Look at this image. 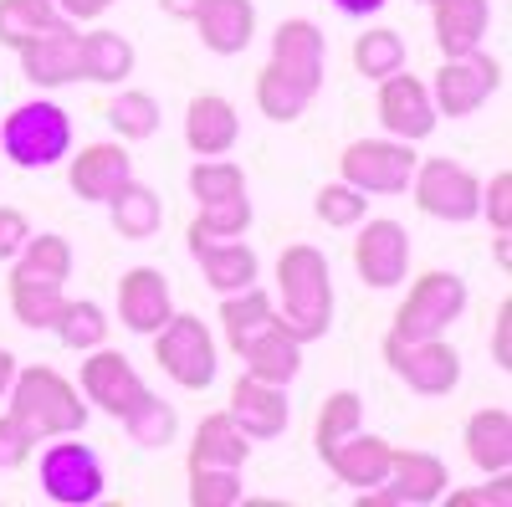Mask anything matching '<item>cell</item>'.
I'll return each instance as SVG.
<instances>
[{
  "label": "cell",
  "mask_w": 512,
  "mask_h": 507,
  "mask_svg": "<svg viewBox=\"0 0 512 507\" xmlns=\"http://www.w3.org/2000/svg\"><path fill=\"white\" fill-rule=\"evenodd\" d=\"M425 6H431V0H425Z\"/></svg>",
  "instance_id": "obj_52"
},
{
  "label": "cell",
  "mask_w": 512,
  "mask_h": 507,
  "mask_svg": "<svg viewBox=\"0 0 512 507\" xmlns=\"http://www.w3.org/2000/svg\"><path fill=\"white\" fill-rule=\"evenodd\" d=\"M26 236H31V231H26V216H21V210L0 205V257H16Z\"/></svg>",
  "instance_id": "obj_45"
},
{
  "label": "cell",
  "mask_w": 512,
  "mask_h": 507,
  "mask_svg": "<svg viewBox=\"0 0 512 507\" xmlns=\"http://www.w3.org/2000/svg\"><path fill=\"white\" fill-rule=\"evenodd\" d=\"M251 226V205H246V195H236V200H216V205H200V221H195V231H205V236H241Z\"/></svg>",
  "instance_id": "obj_42"
},
{
  "label": "cell",
  "mask_w": 512,
  "mask_h": 507,
  "mask_svg": "<svg viewBox=\"0 0 512 507\" xmlns=\"http://www.w3.org/2000/svg\"><path fill=\"white\" fill-rule=\"evenodd\" d=\"M190 246H195V257H200V272L205 282L216 287V292H241L256 282V257L246 246L226 241V236H205V231H190Z\"/></svg>",
  "instance_id": "obj_22"
},
{
  "label": "cell",
  "mask_w": 512,
  "mask_h": 507,
  "mask_svg": "<svg viewBox=\"0 0 512 507\" xmlns=\"http://www.w3.org/2000/svg\"><path fill=\"white\" fill-rule=\"evenodd\" d=\"M62 6V16H103L113 0H57Z\"/></svg>",
  "instance_id": "obj_47"
},
{
  "label": "cell",
  "mask_w": 512,
  "mask_h": 507,
  "mask_svg": "<svg viewBox=\"0 0 512 507\" xmlns=\"http://www.w3.org/2000/svg\"><path fill=\"white\" fill-rule=\"evenodd\" d=\"M52 26H62L52 0H0V41H11V47H26Z\"/></svg>",
  "instance_id": "obj_31"
},
{
  "label": "cell",
  "mask_w": 512,
  "mask_h": 507,
  "mask_svg": "<svg viewBox=\"0 0 512 507\" xmlns=\"http://www.w3.org/2000/svg\"><path fill=\"white\" fill-rule=\"evenodd\" d=\"M436 6V41L446 57L472 52L487 31V0H431Z\"/></svg>",
  "instance_id": "obj_26"
},
{
  "label": "cell",
  "mask_w": 512,
  "mask_h": 507,
  "mask_svg": "<svg viewBox=\"0 0 512 507\" xmlns=\"http://www.w3.org/2000/svg\"><path fill=\"white\" fill-rule=\"evenodd\" d=\"M11 379H16V359H11L6 349H0V395L11 390Z\"/></svg>",
  "instance_id": "obj_49"
},
{
  "label": "cell",
  "mask_w": 512,
  "mask_h": 507,
  "mask_svg": "<svg viewBox=\"0 0 512 507\" xmlns=\"http://www.w3.org/2000/svg\"><path fill=\"white\" fill-rule=\"evenodd\" d=\"M241 497V477L236 467H205V472H190V502L195 507H231Z\"/></svg>",
  "instance_id": "obj_41"
},
{
  "label": "cell",
  "mask_w": 512,
  "mask_h": 507,
  "mask_svg": "<svg viewBox=\"0 0 512 507\" xmlns=\"http://www.w3.org/2000/svg\"><path fill=\"white\" fill-rule=\"evenodd\" d=\"M128 72H134V47H128L123 36H113V31L82 36V77H93V82H123Z\"/></svg>",
  "instance_id": "obj_29"
},
{
  "label": "cell",
  "mask_w": 512,
  "mask_h": 507,
  "mask_svg": "<svg viewBox=\"0 0 512 507\" xmlns=\"http://www.w3.org/2000/svg\"><path fill=\"white\" fill-rule=\"evenodd\" d=\"M364 426V410H359V395H333L323 410H318V451L328 456L344 436H354Z\"/></svg>",
  "instance_id": "obj_38"
},
{
  "label": "cell",
  "mask_w": 512,
  "mask_h": 507,
  "mask_svg": "<svg viewBox=\"0 0 512 507\" xmlns=\"http://www.w3.org/2000/svg\"><path fill=\"white\" fill-rule=\"evenodd\" d=\"M200 36H205V47L210 52H221V57H236L251 31H256V11H251V0H200Z\"/></svg>",
  "instance_id": "obj_23"
},
{
  "label": "cell",
  "mask_w": 512,
  "mask_h": 507,
  "mask_svg": "<svg viewBox=\"0 0 512 507\" xmlns=\"http://www.w3.org/2000/svg\"><path fill=\"white\" fill-rule=\"evenodd\" d=\"M123 426H128V436H134L139 446H169L175 441V410L144 390V400L123 415Z\"/></svg>",
  "instance_id": "obj_37"
},
{
  "label": "cell",
  "mask_w": 512,
  "mask_h": 507,
  "mask_svg": "<svg viewBox=\"0 0 512 507\" xmlns=\"http://www.w3.org/2000/svg\"><path fill=\"white\" fill-rule=\"evenodd\" d=\"M354 67L364 72V77H390V72H400L405 67V41L395 36V31H364L359 41H354Z\"/></svg>",
  "instance_id": "obj_34"
},
{
  "label": "cell",
  "mask_w": 512,
  "mask_h": 507,
  "mask_svg": "<svg viewBox=\"0 0 512 507\" xmlns=\"http://www.w3.org/2000/svg\"><path fill=\"white\" fill-rule=\"evenodd\" d=\"M31 451V431L16 426V420H0V467H21Z\"/></svg>",
  "instance_id": "obj_44"
},
{
  "label": "cell",
  "mask_w": 512,
  "mask_h": 507,
  "mask_svg": "<svg viewBox=\"0 0 512 507\" xmlns=\"http://www.w3.org/2000/svg\"><path fill=\"white\" fill-rule=\"evenodd\" d=\"M226 333H231V344L241 349L246 338L262 328V323H272L277 313H272V298L267 292H256V287H241V292H226Z\"/></svg>",
  "instance_id": "obj_36"
},
{
  "label": "cell",
  "mask_w": 512,
  "mask_h": 507,
  "mask_svg": "<svg viewBox=\"0 0 512 507\" xmlns=\"http://www.w3.org/2000/svg\"><path fill=\"white\" fill-rule=\"evenodd\" d=\"M6 154L16 159V164H26V169H47V164H57L62 154H67V144H72V123H67V113L57 108V103H26V108H16L11 118H6Z\"/></svg>",
  "instance_id": "obj_3"
},
{
  "label": "cell",
  "mask_w": 512,
  "mask_h": 507,
  "mask_svg": "<svg viewBox=\"0 0 512 507\" xmlns=\"http://www.w3.org/2000/svg\"><path fill=\"white\" fill-rule=\"evenodd\" d=\"M246 431L236 426L231 415H205L200 431H195V446H190V472H205V467H241L246 461Z\"/></svg>",
  "instance_id": "obj_25"
},
{
  "label": "cell",
  "mask_w": 512,
  "mask_h": 507,
  "mask_svg": "<svg viewBox=\"0 0 512 507\" xmlns=\"http://www.w3.org/2000/svg\"><path fill=\"white\" fill-rule=\"evenodd\" d=\"M277 282H282V328L308 344V338L328 333L333 318V287H328V262L313 246H287L277 262Z\"/></svg>",
  "instance_id": "obj_2"
},
{
  "label": "cell",
  "mask_w": 512,
  "mask_h": 507,
  "mask_svg": "<svg viewBox=\"0 0 512 507\" xmlns=\"http://www.w3.org/2000/svg\"><path fill=\"white\" fill-rule=\"evenodd\" d=\"M108 205H113V226H118V236L144 241V236L159 231V195H154L149 185H134V180H128Z\"/></svg>",
  "instance_id": "obj_30"
},
{
  "label": "cell",
  "mask_w": 512,
  "mask_h": 507,
  "mask_svg": "<svg viewBox=\"0 0 512 507\" xmlns=\"http://www.w3.org/2000/svg\"><path fill=\"white\" fill-rule=\"evenodd\" d=\"M318 216H323L328 226H354V221H364V190H354V185H323V190H318Z\"/></svg>",
  "instance_id": "obj_43"
},
{
  "label": "cell",
  "mask_w": 512,
  "mask_h": 507,
  "mask_svg": "<svg viewBox=\"0 0 512 507\" xmlns=\"http://www.w3.org/2000/svg\"><path fill=\"white\" fill-rule=\"evenodd\" d=\"M6 395H11V420L31 431V441L36 436H72L88 426V405H82V395L57 369H41V364L16 369Z\"/></svg>",
  "instance_id": "obj_1"
},
{
  "label": "cell",
  "mask_w": 512,
  "mask_h": 507,
  "mask_svg": "<svg viewBox=\"0 0 512 507\" xmlns=\"http://www.w3.org/2000/svg\"><path fill=\"white\" fill-rule=\"evenodd\" d=\"M164 11H169V16H195L200 0H164Z\"/></svg>",
  "instance_id": "obj_50"
},
{
  "label": "cell",
  "mask_w": 512,
  "mask_h": 507,
  "mask_svg": "<svg viewBox=\"0 0 512 507\" xmlns=\"http://www.w3.org/2000/svg\"><path fill=\"white\" fill-rule=\"evenodd\" d=\"M384 359H390V369L420 395H446L456 385V374H461L456 354L441 344V333L436 338H400V333H390L384 338Z\"/></svg>",
  "instance_id": "obj_6"
},
{
  "label": "cell",
  "mask_w": 512,
  "mask_h": 507,
  "mask_svg": "<svg viewBox=\"0 0 512 507\" xmlns=\"http://www.w3.org/2000/svg\"><path fill=\"white\" fill-rule=\"evenodd\" d=\"M390 456H395L390 441L354 431V436H344V441L328 451V467L338 472V482H349V487H364V492H369V487H379L384 477H390Z\"/></svg>",
  "instance_id": "obj_21"
},
{
  "label": "cell",
  "mask_w": 512,
  "mask_h": 507,
  "mask_svg": "<svg viewBox=\"0 0 512 507\" xmlns=\"http://www.w3.org/2000/svg\"><path fill=\"white\" fill-rule=\"evenodd\" d=\"M67 180H72V195L77 200H113L128 180H134V169H128V154L118 144H93V149H82L67 169Z\"/></svg>",
  "instance_id": "obj_17"
},
{
  "label": "cell",
  "mask_w": 512,
  "mask_h": 507,
  "mask_svg": "<svg viewBox=\"0 0 512 507\" xmlns=\"http://www.w3.org/2000/svg\"><path fill=\"white\" fill-rule=\"evenodd\" d=\"M185 139L200 159H216L236 144V108L221 98V93H200L190 103V118H185Z\"/></svg>",
  "instance_id": "obj_24"
},
{
  "label": "cell",
  "mask_w": 512,
  "mask_h": 507,
  "mask_svg": "<svg viewBox=\"0 0 512 507\" xmlns=\"http://www.w3.org/2000/svg\"><path fill=\"white\" fill-rule=\"evenodd\" d=\"M57 338L67 349H98L103 344V333H108V318L98 313V303H62V313H57Z\"/></svg>",
  "instance_id": "obj_35"
},
{
  "label": "cell",
  "mask_w": 512,
  "mask_h": 507,
  "mask_svg": "<svg viewBox=\"0 0 512 507\" xmlns=\"http://www.w3.org/2000/svg\"><path fill=\"white\" fill-rule=\"evenodd\" d=\"M354 267L369 287H395L410 272V241L400 221H369L354 241Z\"/></svg>",
  "instance_id": "obj_11"
},
{
  "label": "cell",
  "mask_w": 512,
  "mask_h": 507,
  "mask_svg": "<svg viewBox=\"0 0 512 507\" xmlns=\"http://www.w3.org/2000/svg\"><path fill=\"white\" fill-rule=\"evenodd\" d=\"M379 118H384V129H390L395 139H425L436 129V103H431V93H425L415 77L390 72L384 88H379Z\"/></svg>",
  "instance_id": "obj_13"
},
{
  "label": "cell",
  "mask_w": 512,
  "mask_h": 507,
  "mask_svg": "<svg viewBox=\"0 0 512 507\" xmlns=\"http://www.w3.org/2000/svg\"><path fill=\"white\" fill-rule=\"evenodd\" d=\"M21 67H26V77L36 82V88H62V82L82 77V36L67 31V21L41 31L36 41L21 47Z\"/></svg>",
  "instance_id": "obj_12"
},
{
  "label": "cell",
  "mask_w": 512,
  "mask_h": 507,
  "mask_svg": "<svg viewBox=\"0 0 512 507\" xmlns=\"http://www.w3.org/2000/svg\"><path fill=\"white\" fill-rule=\"evenodd\" d=\"M154 333H159L154 354H159L164 374L175 379V385L205 390L210 379H216V344H210V328L200 318H175L169 313L164 328H154Z\"/></svg>",
  "instance_id": "obj_4"
},
{
  "label": "cell",
  "mask_w": 512,
  "mask_h": 507,
  "mask_svg": "<svg viewBox=\"0 0 512 507\" xmlns=\"http://www.w3.org/2000/svg\"><path fill=\"white\" fill-rule=\"evenodd\" d=\"M410 180H415V200H420L425 216H441V221H472L477 216L482 190H477V180L466 175L461 164L425 159V164H415Z\"/></svg>",
  "instance_id": "obj_7"
},
{
  "label": "cell",
  "mask_w": 512,
  "mask_h": 507,
  "mask_svg": "<svg viewBox=\"0 0 512 507\" xmlns=\"http://www.w3.org/2000/svg\"><path fill=\"white\" fill-rule=\"evenodd\" d=\"M231 420L246 431V441H272L287 431V395L272 379H241L231 390Z\"/></svg>",
  "instance_id": "obj_14"
},
{
  "label": "cell",
  "mask_w": 512,
  "mask_h": 507,
  "mask_svg": "<svg viewBox=\"0 0 512 507\" xmlns=\"http://www.w3.org/2000/svg\"><path fill=\"white\" fill-rule=\"evenodd\" d=\"M492 88H497V67H492V57H482L477 47L472 52H461V57H451L441 72H436V108L441 113H451V118H466V113H477L487 98H492Z\"/></svg>",
  "instance_id": "obj_9"
},
{
  "label": "cell",
  "mask_w": 512,
  "mask_h": 507,
  "mask_svg": "<svg viewBox=\"0 0 512 507\" xmlns=\"http://www.w3.org/2000/svg\"><path fill=\"white\" fill-rule=\"evenodd\" d=\"M190 190H195V200H200V205H216V200H236V195H246L241 169H236V164H205V159L195 164Z\"/></svg>",
  "instance_id": "obj_40"
},
{
  "label": "cell",
  "mask_w": 512,
  "mask_h": 507,
  "mask_svg": "<svg viewBox=\"0 0 512 507\" xmlns=\"http://www.w3.org/2000/svg\"><path fill=\"white\" fill-rule=\"evenodd\" d=\"M16 277H31V282H67L72 272V246L62 236H26L21 251H16Z\"/></svg>",
  "instance_id": "obj_28"
},
{
  "label": "cell",
  "mask_w": 512,
  "mask_h": 507,
  "mask_svg": "<svg viewBox=\"0 0 512 507\" xmlns=\"http://www.w3.org/2000/svg\"><path fill=\"white\" fill-rule=\"evenodd\" d=\"M308 88H297L292 77H282L277 67H267L262 77H256V103H262V113L267 118H277V123H292V118H303V108H308Z\"/></svg>",
  "instance_id": "obj_33"
},
{
  "label": "cell",
  "mask_w": 512,
  "mask_h": 507,
  "mask_svg": "<svg viewBox=\"0 0 512 507\" xmlns=\"http://www.w3.org/2000/svg\"><path fill=\"white\" fill-rule=\"evenodd\" d=\"M338 11H349V16H369V11H379L384 0H333Z\"/></svg>",
  "instance_id": "obj_48"
},
{
  "label": "cell",
  "mask_w": 512,
  "mask_h": 507,
  "mask_svg": "<svg viewBox=\"0 0 512 507\" xmlns=\"http://www.w3.org/2000/svg\"><path fill=\"white\" fill-rule=\"evenodd\" d=\"M384 492L369 487V497H395V502H436L446 492V467L431 451H395L390 456V477L379 482Z\"/></svg>",
  "instance_id": "obj_18"
},
{
  "label": "cell",
  "mask_w": 512,
  "mask_h": 507,
  "mask_svg": "<svg viewBox=\"0 0 512 507\" xmlns=\"http://www.w3.org/2000/svg\"><path fill=\"white\" fill-rule=\"evenodd\" d=\"M487 216H492L497 231H507V221H512V175H497V180H492V190H487Z\"/></svg>",
  "instance_id": "obj_46"
},
{
  "label": "cell",
  "mask_w": 512,
  "mask_h": 507,
  "mask_svg": "<svg viewBox=\"0 0 512 507\" xmlns=\"http://www.w3.org/2000/svg\"><path fill=\"white\" fill-rule=\"evenodd\" d=\"M41 487L57 502H93L103 497V467L82 441H57L41 456Z\"/></svg>",
  "instance_id": "obj_10"
},
{
  "label": "cell",
  "mask_w": 512,
  "mask_h": 507,
  "mask_svg": "<svg viewBox=\"0 0 512 507\" xmlns=\"http://www.w3.org/2000/svg\"><path fill=\"white\" fill-rule=\"evenodd\" d=\"M410 175H415V154L405 144L364 139V144L344 149V185H354V190L400 195V190H410Z\"/></svg>",
  "instance_id": "obj_8"
},
{
  "label": "cell",
  "mask_w": 512,
  "mask_h": 507,
  "mask_svg": "<svg viewBox=\"0 0 512 507\" xmlns=\"http://www.w3.org/2000/svg\"><path fill=\"white\" fill-rule=\"evenodd\" d=\"M236 354L246 359V369L256 379H272V385H287V379L297 374V364H303V349H297V338L282 328V318L262 323Z\"/></svg>",
  "instance_id": "obj_20"
},
{
  "label": "cell",
  "mask_w": 512,
  "mask_h": 507,
  "mask_svg": "<svg viewBox=\"0 0 512 507\" xmlns=\"http://www.w3.org/2000/svg\"><path fill=\"white\" fill-rule=\"evenodd\" d=\"M461 308H466V282L451 272H425L410 287V298L400 303L395 333L400 338H436L451 318H461Z\"/></svg>",
  "instance_id": "obj_5"
},
{
  "label": "cell",
  "mask_w": 512,
  "mask_h": 507,
  "mask_svg": "<svg viewBox=\"0 0 512 507\" xmlns=\"http://www.w3.org/2000/svg\"><path fill=\"white\" fill-rule=\"evenodd\" d=\"M512 354H507V313L497 318V364H507Z\"/></svg>",
  "instance_id": "obj_51"
},
{
  "label": "cell",
  "mask_w": 512,
  "mask_h": 507,
  "mask_svg": "<svg viewBox=\"0 0 512 507\" xmlns=\"http://www.w3.org/2000/svg\"><path fill=\"white\" fill-rule=\"evenodd\" d=\"M108 118H113V129H118L123 139H149V134L159 129V108H154L149 93H123V98H113V103H108Z\"/></svg>",
  "instance_id": "obj_39"
},
{
  "label": "cell",
  "mask_w": 512,
  "mask_h": 507,
  "mask_svg": "<svg viewBox=\"0 0 512 507\" xmlns=\"http://www.w3.org/2000/svg\"><path fill=\"white\" fill-rule=\"evenodd\" d=\"M11 303H16V318H21L26 328H52L67 298H62V287H57V282L16 277V282H11Z\"/></svg>",
  "instance_id": "obj_32"
},
{
  "label": "cell",
  "mask_w": 512,
  "mask_h": 507,
  "mask_svg": "<svg viewBox=\"0 0 512 507\" xmlns=\"http://www.w3.org/2000/svg\"><path fill=\"white\" fill-rule=\"evenodd\" d=\"M272 67L282 77H292L297 88L318 93V82H323V36H318V26L282 21L277 36H272Z\"/></svg>",
  "instance_id": "obj_16"
},
{
  "label": "cell",
  "mask_w": 512,
  "mask_h": 507,
  "mask_svg": "<svg viewBox=\"0 0 512 507\" xmlns=\"http://www.w3.org/2000/svg\"><path fill=\"white\" fill-rule=\"evenodd\" d=\"M169 313H175V303H169V282L154 267H134V272L118 282V318L134 328V333L164 328Z\"/></svg>",
  "instance_id": "obj_19"
},
{
  "label": "cell",
  "mask_w": 512,
  "mask_h": 507,
  "mask_svg": "<svg viewBox=\"0 0 512 507\" xmlns=\"http://www.w3.org/2000/svg\"><path fill=\"white\" fill-rule=\"evenodd\" d=\"M82 395L93 405H103L108 415H128L144 400V379L134 374V364L123 354H93L82 364Z\"/></svg>",
  "instance_id": "obj_15"
},
{
  "label": "cell",
  "mask_w": 512,
  "mask_h": 507,
  "mask_svg": "<svg viewBox=\"0 0 512 507\" xmlns=\"http://www.w3.org/2000/svg\"><path fill=\"white\" fill-rule=\"evenodd\" d=\"M466 456H472L482 472H507V461H512V415L507 410L472 415V426H466Z\"/></svg>",
  "instance_id": "obj_27"
}]
</instances>
